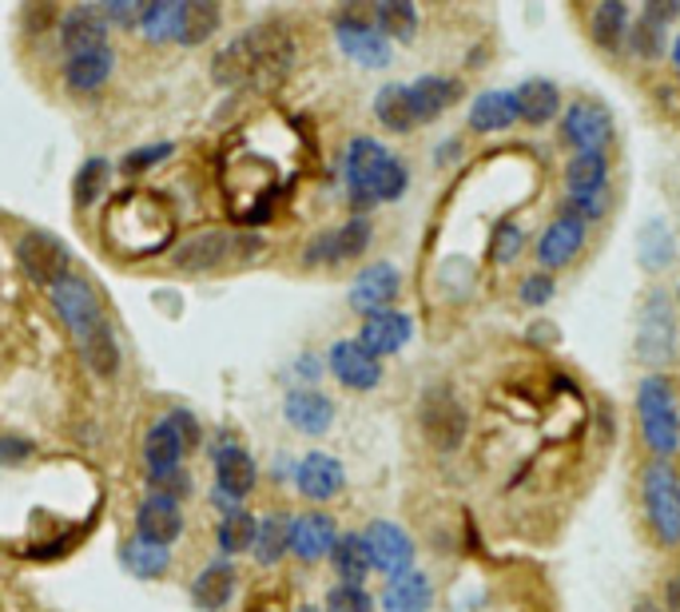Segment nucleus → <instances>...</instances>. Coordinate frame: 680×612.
Masks as SVG:
<instances>
[{
  "label": "nucleus",
  "mask_w": 680,
  "mask_h": 612,
  "mask_svg": "<svg viewBox=\"0 0 680 612\" xmlns=\"http://www.w3.org/2000/svg\"><path fill=\"white\" fill-rule=\"evenodd\" d=\"M342 175H347V187H351V203L354 208H374V203H395L402 191H407L410 175L407 164L395 160L378 140H359L347 148V160H342Z\"/></svg>",
  "instance_id": "obj_1"
},
{
  "label": "nucleus",
  "mask_w": 680,
  "mask_h": 612,
  "mask_svg": "<svg viewBox=\"0 0 680 612\" xmlns=\"http://www.w3.org/2000/svg\"><path fill=\"white\" fill-rule=\"evenodd\" d=\"M636 422H641V437L648 442L653 454L669 458L680 449V405L677 390L665 374H648L636 386Z\"/></svg>",
  "instance_id": "obj_2"
},
{
  "label": "nucleus",
  "mask_w": 680,
  "mask_h": 612,
  "mask_svg": "<svg viewBox=\"0 0 680 612\" xmlns=\"http://www.w3.org/2000/svg\"><path fill=\"white\" fill-rule=\"evenodd\" d=\"M677 310H672V298L665 291H648V298L641 303V315H636V339L633 350L636 358L645 366H665V362L677 358Z\"/></svg>",
  "instance_id": "obj_3"
},
{
  "label": "nucleus",
  "mask_w": 680,
  "mask_h": 612,
  "mask_svg": "<svg viewBox=\"0 0 680 612\" xmlns=\"http://www.w3.org/2000/svg\"><path fill=\"white\" fill-rule=\"evenodd\" d=\"M641 497H645V517L653 533L665 545H680V478L672 473V466L653 461L641 473Z\"/></svg>",
  "instance_id": "obj_4"
},
{
  "label": "nucleus",
  "mask_w": 680,
  "mask_h": 612,
  "mask_svg": "<svg viewBox=\"0 0 680 612\" xmlns=\"http://www.w3.org/2000/svg\"><path fill=\"white\" fill-rule=\"evenodd\" d=\"M565 187H570V215L601 219L609 211V164L601 152H577L565 167Z\"/></svg>",
  "instance_id": "obj_5"
},
{
  "label": "nucleus",
  "mask_w": 680,
  "mask_h": 612,
  "mask_svg": "<svg viewBox=\"0 0 680 612\" xmlns=\"http://www.w3.org/2000/svg\"><path fill=\"white\" fill-rule=\"evenodd\" d=\"M347 9L351 12H342L339 16V48L351 56L354 64L386 68L390 64V40L366 21V12H359L363 4H347Z\"/></svg>",
  "instance_id": "obj_6"
},
{
  "label": "nucleus",
  "mask_w": 680,
  "mask_h": 612,
  "mask_svg": "<svg viewBox=\"0 0 680 612\" xmlns=\"http://www.w3.org/2000/svg\"><path fill=\"white\" fill-rule=\"evenodd\" d=\"M565 140L577 148V152H601L613 143V111L605 108L601 99H577L565 108V120H561Z\"/></svg>",
  "instance_id": "obj_7"
},
{
  "label": "nucleus",
  "mask_w": 680,
  "mask_h": 612,
  "mask_svg": "<svg viewBox=\"0 0 680 612\" xmlns=\"http://www.w3.org/2000/svg\"><path fill=\"white\" fill-rule=\"evenodd\" d=\"M418 417H422V434L438 449H454L466 437V410L446 386L426 390V398L418 405Z\"/></svg>",
  "instance_id": "obj_8"
},
{
  "label": "nucleus",
  "mask_w": 680,
  "mask_h": 612,
  "mask_svg": "<svg viewBox=\"0 0 680 612\" xmlns=\"http://www.w3.org/2000/svg\"><path fill=\"white\" fill-rule=\"evenodd\" d=\"M16 259H21L24 274L36 279V283L56 286V283H65L68 279L65 243L56 239V235H48V231H33V235H24V239L16 243Z\"/></svg>",
  "instance_id": "obj_9"
},
{
  "label": "nucleus",
  "mask_w": 680,
  "mask_h": 612,
  "mask_svg": "<svg viewBox=\"0 0 680 612\" xmlns=\"http://www.w3.org/2000/svg\"><path fill=\"white\" fill-rule=\"evenodd\" d=\"M363 541H366V553H371V565L383 568L390 580L410 573V565H414V541L395 521H374L363 533Z\"/></svg>",
  "instance_id": "obj_10"
},
{
  "label": "nucleus",
  "mask_w": 680,
  "mask_h": 612,
  "mask_svg": "<svg viewBox=\"0 0 680 612\" xmlns=\"http://www.w3.org/2000/svg\"><path fill=\"white\" fill-rule=\"evenodd\" d=\"M398 286H402V274H398L395 262H371L351 283V306L366 318L383 315L398 298Z\"/></svg>",
  "instance_id": "obj_11"
},
{
  "label": "nucleus",
  "mask_w": 680,
  "mask_h": 612,
  "mask_svg": "<svg viewBox=\"0 0 680 612\" xmlns=\"http://www.w3.org/2000/svg\"><path fill=\"white\" fill-rule=\"evenodd\" d=\"M330 370H335V378H339L342 386L363 390V393L383 382V362L374 358L359 339H342L330 346Z\"/></svg>",
  "instance_id": "obj_12"
},
{
  "label": "nucleus",
  "mask_w": 680,
  "mask_h": 612,
  "mask_svg": "<svg viewBox=\"0 0 680 612\" xmlns=\"http://www.w3.org/2000/svg\"><path fill=\"white\" fill-rule=\"evenodd\" d=\"M585 235H589V223L577 215H570V211H561L553 223H549L546 231H541L538 239V262L546 267V271H558V267H565V262L573 259V255L585 247Z\"/></svg>",
  "instance_id": "obj_13"
},
{
  "label": "nucleus",
  "mask_w": 680,
  "mask_h": 612,
  "mask_svg": "<svg viewBox=\"0 0 680 612\" xmlns=\"http://www.w3.org/2000/svg\"><path fill=\"white\" fill-rule=\"evenodd\" d=\"M371 247V223L366 219H351L347 227H335L327 235H318L307 247V262H347Z\"/></svg>",
  "instance_id": "obj_14"
},
{
  "label": "nucleus",
  "mask_w": 680,
  "mask_h": 612,
  "mask_svg": "<svg viewBox=\"0 0 680 612\" xmlns=\"http://www.w3.org/2000/svg\"><path fill=\"white\" fill-rule=\"evenodd\" d=\"M52 303H56V310L65 315V322L72 327L77 339H84V334L99 322V306H96V295H92V286L72 279V274H68L65 283L52 286Z\"/></svg>",
  "instance_id": "obj_15"
},
{
  "label": "nucleus",
  "mask_w": 680,
  "mask_h": 612,
  "mask_svg": "<svg viewBox=\"0 0 680 612\" xmlns=\"http://www.w3.org/2000/svg\"><path fill=\"white\" fill-rule=\"evenodd\" d=\"M410 334H414V322H410V315H402V310H383V315L366 318L359 342L371 350L374 358H386V354H398V350L407 346Z\"/></svg>",
  "instance_id": "obj_16"
},
{
  "label": "nucleus",
  "mask_w": 680,
  "mask_h": 612,
  "mask_svg": "<svg viewBox=\"0 0 680 612\" xmlns=\"http://www.w3.org/2000/svg\"><path fill=\"white\" fill-rule=\"evenodd\" d=\"M339 541V529H335V517L327 514H303L291 517V553L298 561H318L327 557L330 549Z\"/></svg>",
  "instance_id": "obj_17"
},
{
  "label": "nucleus",
  "mask_w": 680,
  "mask_h": 612,
  "mask_svg": "<svg viewBox=\"0 0 680 612\" xmlns=\"http://www.w3.org/2000/svg\"><path fill=\"white\" fill-rule=\"evenodd\" d=\"M136 529H140V541H152V545H172L179 533H184V517H179V505L172 497H160L152 493L148 502L140 505L136 514Z\"/></svg>",
  "instance_id": "obj_18"
},
{
  "label": "nucleus",
  "mask_w": 680,
  "mask_h": 612,
  "mask_svg": "<svg viewBox=\"0 0 680 612\" xmlns=\"http://www.w3.org/2000/svg\"><path fill=\"white\" fill-rule=\"evenodd\" d=\"M295 481H298V493L303 497H310V502H330V497H339L342 490V466L330 454H307V458L298 461L295 470Z\"/></svg>",
  "instance_id": "obj_19"
},
{
  "label": "nucleus",
  "mask_w": 680,
  "mask_h": 612,
  "mask_svg": "<svg viewBox=\"0 0 680 612\" xmlns=\"http://www.w3.org/2000/svg\"><path fill=\"white\" fill-rule=\"evenodd\" d=\"M407 96H410V111H414V123H430L438 120L442 111L461 96V84L446 76H422L414 84H407Z\"/></svg>",
  "instance_id": "obj_20"
},
{
  "label": "nucleus",
  "mask_w": 680,
  "mask_h": 612,
  "mask_svg": "<svg viewBox=\"0 0 680 612\" xmlns=\"http://www.w3.org/2000/svg\"><path fill=\"white\" fill-rule=\"evenodd\" d=\"M215 481H220V493L215 502H239L255 490V461L243 454L239 446H227L215 454Z\"/></svg>",
  "instance_id": "obj_21"
},
{
  "label": "nucleus",
  "mask_w": 680,
  "mask_h": 612,
  "mask_svg": "<svg viewBox=\"0 0 680 612\" xmlns=\"http://www.w3.org/2000/svg\"><path fill=\"white\" fill-rule=\"evenodd\" d=\"M283 410H286V422L298 434H327L330 422H335V402L318 390H291Z\"/></svg>",
  "instance_id": "obj_22"
},
{
  "label": "nucleus",
  "mask_w": 680,
  "mask_h": 612,
  "mask_svg": "<svg viewBox=\"0 0 680 612\" xmlns=\"http://www.w3.org/2000/svg\"><path fill=\"white\" fill-rule=\"evenodd\" d=\"M521 120L517 111V96L505 92V87H490V92H478L470 104V128L473 131H505Z\"/></svg>",
  "instance_id": "obj_23"
},
{
  "label": "nucleus",
  "mask_w": 680,
  "mask_h": 612,
  "mask_svg": "<svg viewBox=\"0 0 680 612\" xmlns=\"http://www.w3.org/2000/svg\"><path fill=\"white\" fill-rule=\"evenodd\" d=\"M60 44L68 48V56L108 48V44H104V16H99V9L77 4V9L68 12L65 24H60Z\"/></svg>",
  "instance_id": "obj_24"
},
{
  "label": "nucleus",
  "mask_w": 680,
  "mask_h": 612,
  "mask_svg": "<svg viewBox=\"0 0 680 612\" xmlns=\"http://www.w3.org/2000/svg\"><path fill=\"white\" fill-rule=\"evenodd\" d=\"M215 84L223 87H235V84H251L255 80V28L251 33H243L239 40H231L220 56H215Z\"/></svg>",
  "instance_id": "obj_25"
},
{
  "label": "nucleus",
  "mask_w": 680,
  "mask_h": 612,
  "mask_svg": "<svg viewBox=\"0 0 680 612\" xmlns=\"http://www.w3.org/2000/svg\"><path fill=\"white\" fill-rule=\"evenodd\" d=\"M430 604H434V585L426 573H414V568L390 580L383 592L386 612H430Z\"/></svg>",
  "instance_id": "obj_26"
},
{
  "label": "nucleus",
  "mask_w": 680,
  "mask_h": 612,
  "mask_svg": "<svg viewBox=\"0 0 680 612\" xmlns=\"http://www.w3.org/2000/svg\"><path fill=\"white\" fill-rule=\"evenodd\" d=\"M514 96H517V111H521V120L534 123V128L549 123L553 116H558V108H561V87L553 84V80H546V76L526 80V84L517 87Z\"/></svg>",
  "instance_id": "obj_27"
},
{
  "label": "nucleus",
  "mask_w": 680,
  "mask_h": 612,
  "mask_svg": "<svg viewBox=\"0 0 680 612\" xmlns=\"http://www.w3.org/2000/svg\"><path fill=\"white\" fill-rule=\"evenodd\" d=\"M231 592H235V568L215 561V565H208L196 577V585H191V601H196V609H203V612H220L223 604L231 601Z\"/></svg>",
  "instance_id": "obj_28"
},
{
  "label": "nucleus",
  "mask_w": 680,
  "mask_h": 612,
  "mask_svg": "<svg viewBox=\"0 0 680 612\" xmlns=\"http://www.w3.org/2000/svg\"><path fill=\"white\" fill-rule=\"evenodd\" d=\"M227 255V235L223 231H199L176 251L179 271H211L215 262H223Z\"/></svg>",
  "instance_id": "obj_29"
},
{
  "label": "nucleus",
  "mask_w": 680,
  "mask_h": 612,
  "mask_svg": "<svg viewBox=\"0 0 680 612\" xmlns=\"http://www.w3.org/2000/svg\"><path fill=\"white\" fill-rule=\"evenodd\" d=\"M108 76H112V52L108 48L68 56V68H65L68 87H77V92H96V87L108 84Z\"/></svg>",
  "instance_id": "obj_30"
},
{
  "label": "nucleus",
  "mask_w": 680,
  "mask_h": 612,
  "mask_svg": "<svg viewBox=\"0 0 680 612\" xmlns=\"http://www.w3.org/2000/svg\"><path fill=\"white\" fill-rule=\"evenodd\" d=\"M374 28L386 36V40H414L418 33V9L410 0H383V4H371Z\"/></svg>",
  "instance_id": "obj_31"
},
{
  "label": "nucleus",
  "mask_w": 680,
  "mask_h": 612,
  "mask_svg": "<svg viewBox=\"0 0 680 612\" xmlns=\"http://www.w3.org/2000/svg\"><path fill=\"white\" fill-rule=\"evenodd\" d=\"M330 561H335V568H339L342 585H359L363 589L366 573H371V553H366V541L363 533H347L335 541V549H330Z\"/></svg>",
  "instance_id": "obj_32"
},
{
  "label": "nucleus",
  "mask_w": 680,
  "mask_h": 612,
  "mask_svg": "<svg viewBox=\"0 0 680 612\" xmlns=\"http://www.w3.org/2000/svg\"><path fill=\"white\" fill-rule=\"evenodd\" d=\"M636 259H641L645 271H665L672 262V231L665 219H653V223L641 227V235H636Z\"/></svg>",
  "instance_id": "obj_33"
},
{
  "label": "nucleus",
  "mask_w": 680,
  "mask_h": 612,
  "mask_svg": "<svg viewBox=\"0 0 680 612\" xmlns=\"http://www.w3.org/2000/svg\"><path fill=\"white\" fill-rule=\"evenodd\" d=\"M589 28H593V40H597V48L613 52V48H621V40H625L629 9L621 4V0H601V4L593 9Z\"/></svg>",
  "instance_id": "obj_34"
},
{
  "label": "nucleus",
  "mask_w": 680,
  "mask_h": 612,
  "mask_svg": "<svg viewBox=\"0 0 680 612\" xmlns=\"http://www.w3.org/2000/svg\"><path fill=\"white\" fill-rule=\"evenodd\" d=\"M179 458H184V446H179L176 437H172V429H167L164 422L148 429V442H143V461H148L152 478L179 470Z\"/></svg>",
  "instance_id": "obj_35"
},
{
  "label": "nucleus",
  "mask_w": 680,
  "mask_h": 612,
  "mask_svg": "<svg viewBox=\"0 0 680 612\" xmlns=\"http://www.w3.org/2000/svg\"><path fill=\"white\" fill-rule=\"evenodd\" d=\"M220 28V4H211V0H191L184 4V16H179V44H203L215 36Z\"/></svg>",
  "instance_id": "obj_36"
},
{
  "label": "nucleus",
  "mask_w": 680,
  "mask_h": 612,
  "mask_svg": "<svg viewBox=\"0 0 680 612\" xmlns=\"http://www.w3.org/2000/svg\"><path fill=\"white\" fill-rule=\"evenodd\" d=\"M374 116H378L383 128H390V131H410L414 128V111H410L407 84L378 87V96H374Z\"/></svg>",
  "instance_id": "obj_37"
},
{
  "label": "nucleus",
  "mask_w": 680,
  "mask_h": 612,
  "mask_svg": "<svg viewBox=\"0 0 680 612\" xmlns=\"http://www.w3.org/2000/svg\"><path fill=\"white\" fill-rule=\"evenodd\" d=\"M286 549H291V521H286V514L263 517L259 533H255V557L263 565H274V561L286 557Z\"/></svg>",
  "instance_id": "obj_38"
},
{
  "label": "nucleus",
  "mask_w": 680,
  "mask_h": 612,
  "mask_svg": "<svg viewBox=\"0 0 680 612\" xmlns=\"http://www.w3.org/2000/svg\"><path fill=\"white\" fill-rule=\"evenodd\" d=\"M80 346H84V358H89V366L96 374H116V366H120V346H116V339H112L108 322L99 318L96 327L80 339Z\"/></svg>",
  "instance_id": "obj_39"
},
{
  "label": "nucleus",
  "mask_w": 680,
  "mask_h": 612,
  "mask_svg": "<svg viewBox=\"0 0 680 612\" xmlns=\"http://www.w3.org/2000/svg\"><path fill=\"white\" fill-rule=\"evenodd\" d=\"M124 565H128V573H136L140 580H155L167 573L172 553H167L164 545H152V541H132V545L124 549Z\"/></svg>",
  "instance_id": "obj_40"
},
{
  "label": "nucleus",
  "mask_w": 680,
  "mask_h": 612,
  "mask_svg": "<svg viewBox=\"0 0 680 612\" xmlns=\"http://www.w3.org/2000/svg\"><path fill=\"white\" fill-rule=\"evenodd\" d=\"M179 16H184V0H160V4H143V33L148 40H172L179 36Z\"/></svg>",
  "instance_id": "obj_41"
},
{
  "label": "nucleus",
  "mask_w": 680,
  "mask_h": 612,
  "mask_svg": "<svg viewBox=\"0 0 680 612\" xmlns=\"http://www.w3.org/2000/svg\"><path fill=\"white\" fill-rule=\"evenodd\" d=\"M255 533H259L255 517L235 509V514H227L220 521V549L223 553H247V549L255 545Z\"/></svg>",
  "instance_id": "obj_42"
},
{
  "label": "nucleus",
  "mask_w": 680,
  "mask_h": 612,
  "mask_svg": "<svg viewBox=\"0 0 680 612\" xmlns=\"http://www.w3.org/2000/svg\"><path fill=\"white\" fill-rule=\"evenodd\" d=\"M108 160H89V164L80 167L77 184H72V196H77V208H92L99 196H104V187H108Z\"/></svg>",
  "instance_id": "obj_43"
},
{
  "label": "nucleus",
  "mask_w": 680,
  "mask_h": 612,
  "mask_svg": "<svg viewBox=\"0 0 680 612\" xmlns=\"http://www.w3.org/2000/svg\"><path fill=\"white\" fill-rule=\"evenodd\" d=\"M327 612H371V597L359 585H339L327 592Z\"/></svg>",
  "instance_id": "obj_44"
},
{
  "label": "nucleus",
  "mask_w": 680,
  "mask_h": 612,
  "mask_svg": "<svg viewBox=\"0 0 680 612\" xmlns=\"http://www.w3.org/2000/svg\"><path fill=\"white\" fill-rule=\"evenodd\" d=\"M164 426L172 429V437H176L179 446H184V454H187V449L199 446V422H196V414H187V410H172V414L164 417Z\"/></svg>",
  "instance_id": "obj_45"
},
{
  "label": "nucleus",
  "mask_w": 680,
  "mask_h": 612,
  "mask_svg": "<svg viewBox=\"0 0 680 612\" xmlns=\"http://www.w3.org/2000/svg\"><path fill=\"white\" fill-rule=\"evenodd\" d=\"M660 33H665V24H657V21H641L633 28V52H641V56H660L665 52V40H660Z\"/></svg>",
  "instance_id": "obj_46"
},
{
  "label": "nucleus",
  "mask_w": 680,
  "mask_h": 612,
  "mask_svg": "<svg viewBox=\"0 0 680 612\" xmlns=\"http://www.w3.org/2000/svg\"><path fill=\"white\" fill-rule=\"evenodd\" d=\"M172 155V143H152V148H140V152H128L124 155V172L136 175V172H148V167H155L160 160H167Z\"/></svg>",
  "instance_id": "obj_47"
},
{
  "label": "nucleus",
  "mask_w": 680,
  "mask_h": 612,
  "mask_svg": "<svg viewBox=\"0 0 680 612\" xmlns=\"http://www.w3.org/2000/svg\"><path fill=\"white\" fill-rule=\"evenodd\" d=\"M553 295H558V286H553V279H549L546 271L526 274V283H521V303L526 306H546Z\"/></svg>",
  "instance_id": "obj_48"
},
{
  "label": "nucleus",
  "mask_w": 680,
  "mask_h": 612,
  "mask_svg": "<svg viewBox=\"0 0 680 612\" xmlns=\"http://www.w3.org/2000/svg\"><path fill=\"white\" fill-rule=\"evenodd\" d=\"M517 251H521V231H517L514 223H502V227L494 231V259L514 262Z\"/></svg>",
  "instance_id": "obj_49"
},
{
  "label": "nucleus",
  "mask_w": 680,
  "mask_h": 612,
  "mask_svg": "<svg viewBox=\"0 0 680 612\" xmlns=\"http://www.w3.org/2000/svg\"><path fill=\"white\" fill-rule=\"evenodd\" d=\"M99 16L116 24H136L143 16V4H132V0H112V4H99Z\"/></svg>",
  "instance_id": "obj_50"
},
{
  "label": "nucleus",
  "mask_w": 680,
  "mask_h": 612,
  "mask_svg": "<svg viewBox=\"0 0 680 612\" xmlns=\"http://www.w3.org/2000/svg\"><path fill=\"white\" fill-rule=\"evenodd\" d=\"M152 485H155V493L160 497H184L187 490H191V481H187V473L184 470H172V473H160V478H152Z\"/></svg>",
  "instance_id": "obj_51"
},
{
  "label": "nucleus",
  "mask_w": 680,
  "mask_h": 612,
  "mask_svg": "<svg viewBox=\"0 0 680 612\" xmlns=\"http://www.w3.org/2000/svg\"><path fill=\"white\" fill-rule=\"evenodd\" d=\"M645 16L657 24H669L672 16H680V0H657V4H645Z\"/></svg>",
  "instance_id": "obj_52"
},
{
  "label": "nucleus",
  "mask_w": 680,
  "mask_h": 612,
  "mask_svg": "<svg viewBox=\"0 0 680 612\" xmlns=\"http://www.w3.org/2000/svg\"><path fill=\"white\" fill-rule=\"evenodd\" d=\"M665 604H669L665 612H680V577H669L665 585Z\"/></svg>",
  "instance_id": "obj_53"
},
{
  "label": "nucleus",
  "mask_w": 680,
  "mask_h": 612,
  "mask_svg": "<svg viewBox=\"0 0 680 612\" xmlns=\"http://www.w3.org/2000/svg\"><path fill=\"white\" fill-rule=\"evenodd\" d=\"M274 609H279L274 597H251V604H247V612H274Z\"/></svg>",
  "instance_id": "obj_54"
},
{
  "label": "nucleus",
  "mask_w": 680,
  "mask_h": 612,
  "mask_svg": "<svg viewBox=\"0 0 680 612\" xmlns=\"http://www.w3.org/2000/svg\"><path fill=\"white\" fill-rule=\"evenodd\" d=\"M633 612H665V609H657V604H653V601H636V604H633Z\"/></svg>",
  "instance_id": "obj_55"
},
{
  "label": "nucleus",
  "mask_w": 680,
  "mask_h": 612,
  "mask_svg": "<svg viewBox=\"0 0 680 612\" xmlns=\"http://www.w3.org/2000/svg\"><path fill=\"white\" fill-rule=\"evenodd\" d=\"M672 60H677V68H680V36L672 40Z\"/></svg>",
  "instance_id": "obj_56"
},
{
  "label": "nucleus",
  "mask_w": 680,
  "mask_h": 612,
  "mask_svg": "<svg viewBox=\"0 0 680 612\" xmlns=\"http://www.w3.org/2000/svg\"><path fill=\"white\" fill-rule=\"evenodd\" d=\"M298 612H318V609H298Z\"/></svg>",
  "instance_id": "obj_57"
},
{
  "label": "nucleus",
  "mask_w": 680,
  "mask_h": 612,
  "mask_svg": "<svg viewBox=\"0 0 680 612\" xmlns=\"http://www.w3.org/2000/svg\"><path fill=\"white\" fill-rule=\"evenodd\" d=\"M677 298H680V291H677Z\"/></svg>",
  "instance_id": "obj_58"
}]
</instances>
